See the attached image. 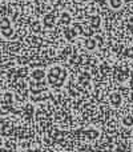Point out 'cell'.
<instances>
[{"label":"cell","instance_id":"6da1fadb","mask_svg":"<svg viewBox=\"0 0 133 152\" xmlns=\"http://www.w3.org/2000/svg\"><path fill=\"white\" fill-rule=\"evenodd\" d=\"M67 76H68V71L64 67H60V66H53V67H49V69L47 71V79L48 84L51 87H55V88H60V87L64 86L67 80Z\"/></svg>","mask_w":133,"mask_h":152},{"label":"cell","instance_id":"7a4b0ae2","mask_svg":"<svg viewBox=\"0 0 133 152\" xmlns=\"http://www.w3.org/2000/svg\"><path fill=\"white\" fill-rule=\"evenodd\" d=\"M0 34L4 39L9 40L15 36V31L12 28V24H11L9 19L8 18H1L0 19Z\"/></svg>","mask_w":133,"mask_h":152},{"label":"cell","instance_id":"3957f363","mask_svg":"<svg viewBox=\"0 0 133 152\" xmlns=\"http://www.w3.org/2000/svg\"><path fill=\"white\" fill-rule=\"evenodd\" d=\"M47 76V72L44 71L43 68H33L31 72V77L33 81H37V83H43Z\"/></svg>","mask_w":133,"mask_h":152},{"label":"cell","instance_id":"277c9868","mask_svg":"<svg viewBox=\"0 0 133 152\" xmlns=\"http://www.w3.org/2000/svg\"><path fill=\"white\" fill-rule=\"evenodd\" d=\"M55 23H56V18L53 13H47V15L43 18V26L48 29L53 28V27H55Z\"/></svg>","mask_w":133,"mask_h":152},{"label":"cell","instance_id":"5b68a950","mask_svg":"<svg viewBox=\"0 0 133 152\" xmlns=\"http://www.w3.org/2000/svg\"><path fill=\"white\" fill-rule=\"evenodd\" d=\"M109 103L112 104V107L118 108L121 105V103H123V97H121V95L118 92H112L109 95Z\"/></svg>","mask_w":133,"mask_h":152},{"label":"cell","instance_id":"8992f818","mask_svg":"<svg viewBox=\"0 0 133 152\" xmlns=\"http://www.w3.org/2000/svg\"><path fill=\"white\" fill-rule=\"evenodd\" d=\"M64 37L68 40V42H73L76 37V31L75 28H70V27H65L64 28Z\"/></svg>","mask_w":133,"mask_h":152},{"label":"cell","instance_id":"52a82bcc","mask_svg":"<svg viewBox=\"0 0 133 152\" xmlns=\"http://www.w3.org/2000/svg\"><path fill=\"white\" fill-rule=\"evenodd\" d=\"M70 20H72V18H70L69 12H67V11L61 12V15H60V23L63 24V26L68 27V26L70 24Z\"/></svg>","mask_w":133,"mask_h":152},{"label":"cell","instance_id":"ba28073f","mask_svg":"<svg viewBox=\"0 0 133 152\" xmlns=\"http://www.w3.org/2000/svg\"><path fill=\"white\" fill-rule=\"evenodd\" d=\"M96 45H97V43H96V40H94L93 37H89V39H86L85 43H84V47H85L88 51L96 50Z\"/></svg>","mask_w":133,"mask_h":152},{"label":"cell","instance_id":"9c48e42d","mask_svg":"<svg viewBox=\"0 0 133 152\" xmlns=\"http://www.w3.org/2000/svg\"><path fill=\"white\" fill-rule=\"evenodd\" d=\"M108 4L112 10H120L123 7V0H108Z\"/></svg>","mask_w":133,"mask_h":152},{"label":"cell","instance_id":"30bf717a","mask_svg":"<svg viewBox=\"0 0 133 152\" xmlns=\"http://www.w3.org/2000/svg\"><path fill=\"white\" fill-rule=\"evenodd\" d=\"M121 123L124 127H133V116L132 115H126L121 119Z\"/></svg>","mask_w":133,"mask_h":152},{"label":"cell","instance_id":"8fae6325","mask_svg":"<svg viewBox=\"0 0 133 152\" xmlns=\"http://www.w3.org/2000/svg\"><path fill=\"white\" fill-rule=\"evenodd\" d=\"M91 20H92V26L93 27H100V21H101L100 16H92Z\"/></svg>","mask_w":133,"mask_h":152},{"label":"cell","instance_id":"7c38bea8","mask_svg":"<svg viewBox=\"0 0 133 152\" xmlns=\"http://www.w3.org/2000/svg\"><path fill=\"white\" fill-rule=\"evenodd\" d=\"M48 152H51V151H48Z\"/></svg>","mask_w":133,"mask_h":152}]
</instances>
